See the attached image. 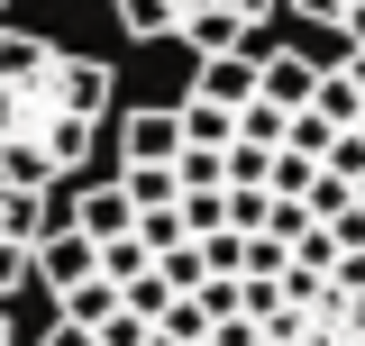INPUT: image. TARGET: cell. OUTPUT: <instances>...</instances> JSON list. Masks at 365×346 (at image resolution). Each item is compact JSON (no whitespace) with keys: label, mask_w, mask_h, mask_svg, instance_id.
<instances>
[{"label":"cell","mask_w":365,"mask_h":346,"mask_svg":"<svg viewBox=\"0 0 365 346\" xmlns=\"http://www.w3.org/2000/svg\"><path fill=\"white\" fill-rule=\"evenodd\" d=\"M91 273H101V246H91V237H73V228H46L37 246H28V283H46L55 301H64V292H83Z\"/></svg>","instance_id":"obj_1"},{"label":"cell","mask_w":365,"mask_h":346,"mask_svg":"<svg viewBox=\"0 0 365 346\" xmlns=\"http://www.w3.org/2000/svg\"><path fill=\"white\" fill-rule=\"evenodd\" d=\"M311 83H319L311 55H283V46H274V55H256V100H265V110H283V119H292V110H311Z\"/></svg>","instance_id":"obj_2"},{"label":"cell","mask_w":365,"mask_h":346,"mask_svg":"<svg viewBox=\"0 0 365 346\" xmlns=\"http://www.w3.org/2000/svg\"><path fill=\"white\" fill-rule=\"evenodd\" d=\"M55 91H64V119L101 128V110H110V64H101V55H55Z\"/></svg>","instance_id":"obj_3"},{"label":"cell","mask_w":365,"mask_h":346,"mask_svg":"<svg viewBox=\"0 0 365 346\" xmlns=\"http://www.w3.org/2000/svg\"><path fill=\"white\" fill-rule=\"evenodd\" d=\"M73 237H91V246H119L128 237V201H119V182H91V192H73V219H64Z\"/></svg>","instance_id":"obj_4"},{"label":"cell","mask_w":365,"mask_h":346,"mask_svg":"<svg viewBox=\"0 0 365 346\" xmlns=\"http://www.w3.org/2000/svg\"><path fill=\"white\" fill-rule=\"evenodd\" d=\"M192 100H210V110H247V100H256V55H247V46H237V55H210L201 83H192Z\"/></svg>","instance_id":"obj_5"},{"label":"cell","mask_w":365,"mask_h":346,"mask_svg":"<svg viewBox=\"0 0 365 346\" xmlns=\"http://www.w3.org/2000/svg\"><path fill=\"white\" fill-rule=\"evenodd\" d=\"M174 37L192 46V55H201V64H210V55H237V46L256 37V28H237V19H228L220 0H201V9H182V19H174Z\"/></svg>","instance_id":"obj_6"},{"label":"cell","mask_w":365,"mask_h":346,"mask_svg":"<svg viewBox=\"0 0 365 346\" xmlns=\"http://www.w3.org/2000/svg\"><path fill=\"white\" fill-rule=\"evenodd\" d=\"M119 146H128V164H174V155H182V128H174V110H128Z\"/></svg>","instance_id":"obj_7"},{"label":"cell","mask_w":365,"mask_h":346,"mask_svg":"<svg viewBox=\"0 0 365 346\" xmlns=\"http://www.w3.org/2000/svg\"><path fill=\"white\" fill-rule=\"evenodd\" d=\"M119 201H128V219H146V210H174L182 182H174V164H119Z\"/></svg>","instance_id":"obj_8"},{"label":"cell","mask_w":365,"mask_h":346,"mask_svg":"<svg viewBox=\"0 0 365 346\" xmlns=\"http://www.w3.org/2000/svg\"><path fill=\"white\" fill-rule=\"evenodd\" d=\"M174 128H182V146H237V110H210V100H182L174 110Z\"/></svg>","instance_id":"obj_9"},{"label":"cell","mask_w":365,"mask_h":346,"mask_svg":"<svg viewBox=\"0 0 365 346\" xmlns=\"http://www.w3.org/2000/svg\"><path fill=\"white\" fill-rule=\"evenodd\" d=\"M55 319H64V328H91V337H101V328L119 319V292H110V283L91 273L83 292H64V301H55Z\"/></svg>","instance_id":"obj_10"},{"label":"cell","mask_w":365,"mask_h":346,"mask_svg":"<svg viewBox=\"0 0 365 346\" xmlns=\"http://www.w3.org/2000/svg\"><path fill=\"white\" fill-rule=\"evenodd\" d=\"M110 9H119V28H128V37H174V0H110Z\"/></svg>","instance_id":"obj_11"},{"label":"cell","mask_w":365,"mask_h":346,"mask_svg":"<svg viewBox=\"0 0 365 346\" xmlns=\"http://www.w3.org/2000/svg\"><path fill=\"white\" fill-rule=\"evenodd\" d=\"M174 219H182V237H210V228H228V201H220V192H182Z\"/></svg>","instance_id":"obj_12"},{"label":"cell","mask_w":365,"mask_h":346,"mask_svg":"<svg viewBox=\"0 0 365 346\" xmlns=\"http://www.w3.org/2000/svg\"><path fill=\"white\" fill-rule=\"evenodd\" d=\"M146 264H155V256H146L137 237H119V246H101V283H110V292H128V283L146 273Z\"/></svg>","instance_id":"obj_13"},{"label":"cell","mask_w":365,"mask_h":346,"mask_svg":"<svg viewBox=\"0 0 365 346\" xmlns=\"http://www.w3.org/2000/svg\"><path fill=\"white\" fill-rule=\"evenodd\" d=\"M155 337H174V346H201V337H210V319H201L192 301H174L165 319H155Z\"/></svg>","instance_id":"obj_14"},{"label":"cell","mask_w":365,"mask_h":346,"mask_svg":"<svg viewBox=\"0 0 365 346\" xmlns=\"http://www.w3.org/2000/svg\"><path fill=\"white\" fill-rule=\"evenodd\" d=\"M220 9H228V19H237V28H265V19H274V9H283V0H220Z\"/></svg>","instance_id":"obj_15"},{"label":"cell","mask_w":365,"mask_h":346,"mask_svg":"<svg viewBox=\"0 0 365 346\" xmlns=\"http://www.w3.org/2000/svg\"><path fill=\"white\" fill-rule=\"evenodd\" d=\"M201 346H256V328H247V319H210V337Z\"/></svg>","instance_id":"obj_16"},{"label":"cell","mask_w":365,"mask_h":346,"mask_svg":"<svg viewBox=\"0 0 365 346\" xmlns=\"http://www.w3.org/2000/svg\"><path fill=\"white\" fill-rule=\"evenodd\" d=\"M338 73H347V91L365 100V46H338Z\"/></svg>","instance_id":"obj_17"},{"label":"cell","mask_w":365,"mask_h":346,"mask_svg":"<svg viewBox=\"0 0 365 346\" xmlns=\"http://www.w3.org/2000/svg\"><path fill=\"white\" fill-rule=\"evenodd\" d=\"M338 46H365V0H347V19H338Z\"/></svg>","instance_id":"obj_18"},{"label":"cell","mask_w":365,"mask_h":346,"mask_svg":"<svg viewBox=\"0 0 365 346\" xmlns=\"http://www.w3.org/2000/svg\"><path fill=\"white\" fill-rule=\"evenodd\" d=\"M37 346H91V328H64V319H55V328H46Z\"/></svg>","instance_id":"obj_19"},{"label":"cell","mask_w":365,"mask_h":346,"mask_svg":"<svg viewBox=\"0 0 365 346\" xmlns=\"http://www.w3.org/2000/svg\"><path fill=\"white\" fill-rule=\"evenodd\" d=\"M0 346H19V328H9V310H0Z\"/></svg>","instance_id":"obj_20"},{"label":"cell","mask_w":365,"mask_h":346,"mask_svg":"<svg viewBox=\"0 0 365 346\" xmlns=\"http://www.w3.org/2000/svg\"><path fill=\"white\" fill-rule=\"evenodd\" d=\"M146 346H174V337H155V328H146Z\"/></svg>","instance_id":"obj_21"},{"label":"cell","mask_w":365,"mask_h":346,"mask_svg":"<svg viewBox=\"0 0 365 346\" xmlns=\"http://www.w3.org/2000/svg\"><path fill=\"white\" fill-rule=\"evenodd\" d=\"M0 9H9V0H0Z\"/></svg>","instance_id":"obj_22"}]
</instances>
